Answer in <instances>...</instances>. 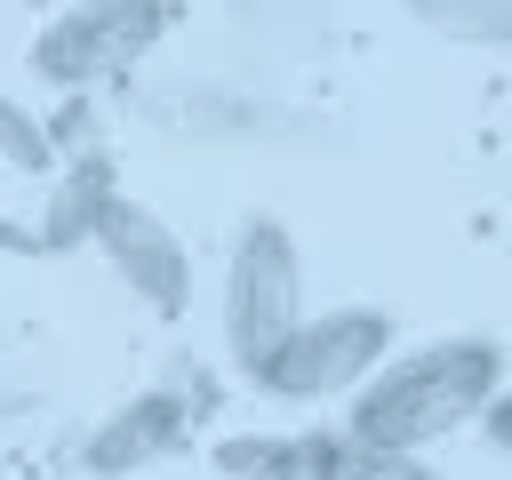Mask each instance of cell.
I'll return each mask as SVG.
<instances>
[{"label":"cell","mask_w":512,"mask_h":480,"mask_svg":"<svg viewBox=\"0 0 512 480\" xmlns=\"http://www.w3.org/2000/svg\"><path fill=\"white\" fill-rule=\"evenodd\" d=\"M216 472H224V480L304 472V432H224V440H216Z\"/></svg>","instance_id":"cell-10"},{"label":"cell","mask_w":512,"mask_h":480,"mask_svg":"<svg viewBox=\"0 0 512 480\" xmlns=\"http://www.w3.org/2000/svg\"><path fill=\"white\" fill-rule=\"evenodd\" d=\"M304 480H432L424 456L376 448L360 432H304Z\"/></svg>","instance_id":"cell-8"},{"label":"cell","mask_w":512,"mask_h":480,"mask_svg":"<svg viewBox=\"0 0 512 480\" xmlns=\"http://www.w3.org/2000/svg\"><path fill=\"white\" fill-rule=\"evenodd\" d=\"M96 248L112 256V272H120V280L160 312V320H176V312L192 304V256H184V240H176L144 200H112V216H104Z\"/></svg>","instance_id":"cell-5"},{"label":"cell","mask_w":512,"mask_h":480,"mask_svg":"<svg viewBox=\"0 0 512 480\" xmlns=\"http://www.w3.org/2000/svg\"><path fill=\"white\" fill-rule=\"evenodd\" d=\"M408 16L440 40H464V48H504L512 40V0H408Z\"/></svg>","instance_id":"cell-9"},{"label":"cell","mask_w":512,"mask_h":480,"mask_svg":"<svg viewBox=\"0 0 512 480\" xmlns=\"http://www.w3.org/2000/svg\"><path fill=\"white\" fill-rule=\"evenodd\" d=\"M0 160H8V168H24V176L64 168V160H56V144H48V120H32V112H24V104H8V96H0Z\"/></svg>","instance_id":"cell-11"},{"label":"cell","mask_w":512,"mask_h":480,"mask_svg":"<svg viewBox=\"0 0 512 480\" xmlns=\"http://www.w3.org/2000/svg\"><path fill=\"white\" fill-rule=\"evenodd\" d=\"M184 440H192V400H184L176 384H152V392L120 400V408L88 432V472H96V480H120V472H144V464L176 456Z\"/></svg>","instance_id":"cell-6"},{"label":"cell","mask_w":512,"mask_h":480,"mask_svg":"<svg viewBox=\"0 0 512 480\" xmlns=\"http://www.w3.org/2000/svg\"><path fill=\"white\" fill-rule=\"evenodd\" d=\"M304 320V272H296V240L280 216H248L232 232V264H224V352L240 376H256L288 328Z\"/></svg>","instance_id":"cell-2"},{"label":"cell","mask_w":512,"mask_h":480,"mask_svg":"<svg viewBox=\"0 0 512 480\" xmlns=\"http://www.w3.org/2000/svg\"><path fill=\"white\" fill-rule=\"evenodd\" d=\"M280 480H304V472H280Z\"/></svg>","instance_id":"cell-13"},{"label":"cell","mask_w":512,"mask_h":480,"mask_svg":"<svg viewBox=\"0 0 512 480\" xmlns=\"http://www.w3.org/2000/svg\"><path fill=\"white\" fill-rule=\"evenodd\" d=\"M160 32H168V0H80L32 40V72L48 88L80 96L96 80H120Z\"/></svg>","instance_id":"cell-4"},{"label":"cell","mask_w":512,"mask_h":480,"mask_svg":"<svg viewBox=\"0 0 512 480\" xmlns=\"http://www.w3.org/2000/svg\"><path fill=\"white\" fill-rule=\"evenodd\" d=\"M112 200H120L112 160H104L96 144L64 152V184H56V192H48V208H40V248H88V240L104 232Z\"/></svg>","instance_id":"cell-7"},{"label":"cell","mask_w":512,"mask_h":480,"mask_svg":"<svg viewBox=\"0 0 512 480\" xmlns=\"http://www.w3.org/2000/svg\"><path fill=\"white\" fill-rule=\"evenodd\" d=\"M392 352V312L376 304H336L320 320H296L288 344L248 376L264 384L272 400H336V392H360Z\"/></svg>","instance_id":"cell-3"},{"label":"cell","mask_w":512,"mask_h":480,"mask_svg":"<svg viewBox=\"0 0 512 480\" xmlns=\"http://www.w3.org/2000/svg\"><path fill=\"white\" fill-rule=\"evenodd\" d=\"M480 432H488V440H496V448L512 456V384H504V392H496V400L480 408Z\"/></svg>","instance_id":"cell-12"},{"label":"cell","mask_w":512,"mask_h":480,"mask_svg":"<svg viewBox=\"0 0 512 480\" xmlns=\"http://www.w3.org/2000/svg\"><path fill=\"white\" fill-rule=\"evenodd\" d=\"M496 392H504V344H496V336H432V344L384 360V368L352 392L344 432L416 456V448L448 440L456 424H472Z\"/></svg>","instance_id":"cell-1"}]
</instances>
